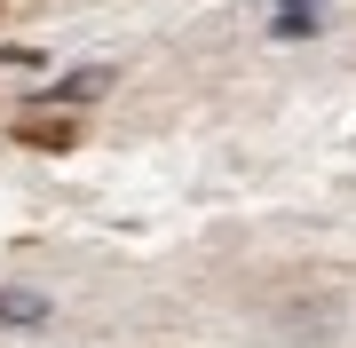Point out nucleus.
I'll list each match as a JSON object with an SVG mask.
<instances>
[{
  "mask_svg": "<svg viewBox=\"0 0 356 348\" xmlns=\"http://www.w3.org/2000/svg\"><path fill=\"white\" fill-rule=\"evenodd\" d=\"M103 88H111V72H72L56 95H64V103H88V95H103Z\"/></svg>",
  "mask_w": 356,
  "mask_h": 348,
  "instance_id": "3",
  "label": "nucleus"
},
{
  "mask_svg": "<svg viewBox=\"0 0 356 348\" xmlns=\"http://www.w3.org/2000/svg\"><path fill=\"white\" fill-rule=\"evenodd\" d=\"M40 317H48V301H40V293H16V285L0 293V324H40Z\"/></svg>",
  "mask_w": 356,
  "mask_h": 348,
  "instance_id": "2",
  "label": "nucleus"
},
{
  "mask_svg": "<svg viewBox=\"0 0 356 348\" xmlns=\"http://www.w3.org/2000/svg\"><path fill=\"white\" fill-rule=\"evenodd\" d=\"M16 142H24V151H79V119L32 111V119H16Z\"/></svg>",
  "mask_w": 356,
  "mask_h": 348,
  "instance_id": "1",
  "label": "nucleus"
}]
</instances>
